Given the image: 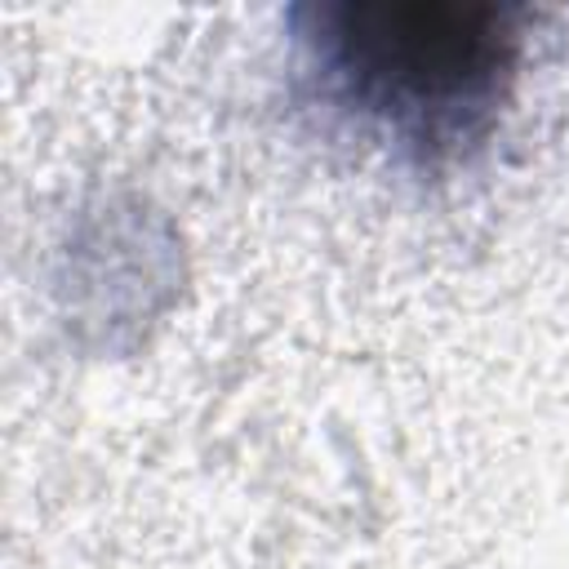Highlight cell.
Wrapping results in <instances>:
<instances>
[{"mask_svg":"<svg viewBox=\"0 0 569 569\" xmlns=\"http://www.w3.org/2000/svg\"><path fill=\"white\" fill-rule=\"evenodd\" d=\"M311 40L347 102L422 156L485 138L520 53L498 4H333Z\"/></svg>","mask_w":569,"mask_h":569,"instance_id":"1","label":"cell"}]
</instances>
